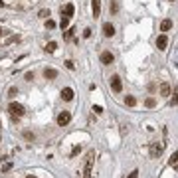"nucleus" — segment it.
<instances>
[{
	"label": "nucleus",
	"mask_w": 178,
	"mask_h": 178,
	"mask_svg": "<svg viewBox=\"0 0 178 178\" xmlns=\"http://www.w3.org/2000/svg\"><path fill=\"white\" fill-rule=\"evenodd\" d=\"M73 32H75L73 28H67V30H65V38H71V36H73Z\"/></svg>",
	"instance_id": "a878e982"
},
{
	"label": "nucleus",
	"mask_w": 178,
	"mask_h": 178,
	"mask_svg": "<svg viewBox=\"0 0 178 178\" xmlns=\"http://www.w3.org/2000/svg\"><path fill=\"white\" fill-rule=\"evenodd\" d=\"M145 105H146V107H148V109H152V107H154V105H156V99H154V97H146V101H145Z\"/></svg>",
	"instance_id": "a211bd4d"
},
{
	"label": "nucleus",
	"mask_w": 178,
	"mask_h": 178,
	"mask_svg": "<svg viewBox=\"0 0 178 178\" xmlns=\"http://www.w3.org/2000/svg\"><path fill=\"white\" fill-rule=\"evenodd\" d=\"M170 2H176V0H170Z\"/></svg>",
	"instance_id": "f704fd0d"
},
{
	"label": "nucleus",
	"mask_w": 178,
	"mask_h": 178,
	"mask_svg": "<svg viewBox=\"0 0 178 178\" xmlns=\"http://www.w3.org/2000/svg\"><path fill=\"white\" fill-rule=\"evenodd\" d=\"M10 168H12V162H6V164H4V166H2V172H8V170H10Z\"/></svg>",
	"instance_id": "bb28decb"
},
{
	"label": "nucleus",
	"mask_w": 178,
	"mask_h": 178,
	"mask_svg": "<svg viewBox=\"0 0 178 178\" xmlns=\"http://www.w3.org/2000/svg\"><path fill=\"white\" fill-rule=\"evenodd\" d=\"M59 26H61V30H67V26H69V18H67V16H63V18H61V24H59Z\"/></svg>",
	"instance_id": "aec40b11"
},
{
	"label": "nucleus",
	"mask_w": 178,
	"mask_h": 178,
	"mask_svg": "<svg viewBox=\"0 0 178 178\" xmlns=\"http://www.w3.org/2000/svg\"><path fill=\"white\" fill-rule=\"evenodd\" d=\"M73 95H75V93H73V89H71V87H63L61 89V99L63 101H71V99H73Z\"/></svg>",
	"instance_id": "9d476101"
},
{
	"label": "nucleus",
	"mask_w": 178,
	"mask_h": 178,
	"mask_svg": "<svg viewBox=\"0 0 178 178\" xmlns=\"http://www.w3.org/2000/svg\"><path fill=\"white\" fill-rule=\"evenodd\" d=\"M73 12H75V6H73V4H65V6H63L61 8V14L63 16H67V18H71V16H73Z\"/></svg>",
	"instance_id": "9b49d317"
},
{
	"label": "nucleus",
	"mask_w": 178,
	"mask_h": 178,
	"mask_svg": "<svg viewBox=\"0 0 178 178\" xmlns=\"http://www.w3.org/2000/svg\"><path fill=\"white\" fill-rule=\"evenodd\" d=\"M99 59H101V63L103 65H109V63H113V54L111 52H101V56H99Z\"/></svg>",
	"instance_id": "6e6552de"
},
{
	"label": "nucleus",
	"mask_w": 178,
	"mask_h": 178,
	"mask_svg": "<svg viewBox=\"0 0 178 178\" xmlns=\"http://www.w3.org/2000/svg\"><path fill=\"white\" fill-rule=\"evenodd\" d=\"M65 65H67V69H75V63L71 61V59H67V61H65Z\"/></svg>",
	"instance_id": "393cba45"
},
{
	"label": "nucleus",
	"mask_w": 178,
	"mask_h": 178,
	"mask_svg": "<svg viewBox=\"0 0 178 178\" xmlns=\"http://www.w3.org/2000/svg\"><path fill=\"white\" fill-rule=\"evenodd\" d=\"M91 10H93V18L101 16V0H91Z\"/></svg>",
	"instance_id": "1a4fd4ad"
},
{
	"label": "nucleus",
	"mask_w": 178,
	"mask_h": 178,
	"mask_svg": "<svg viewBox=\"0 0 178 178\" xmlns=\"http://www.w3.org/2000/svg\"><path fill=\"white\" fill-rule=\"evenodd\" d=\"M168 162H170V166H176V164H178V150L172 152V156H170V160H168Z\"/></svg>",
	"instance_id": "6ab92c4d"
},
{
	"label": "nucleus",
	"mask_w": 178,
	"mask_h": 178,
	"mask_svg": "<svg viewBox=\"0 0 178 178\" xmlns=\"http://www.w3.org/2000/svg\"><path fill=\"white\" fill-rule=\"evenodd\" d=\"M46 28H48V30H54V28H56V22H54V20H46Z\"/></svg>",
	"instance_id": "412c9836"
},
{
	"label": "nucleus",
	"mask_w": 178,
	"mask_h": 178,
	"mask_svg": "<svg viewBox=\"0 0 178 178\" xmlns=\"http://www.w3.org/2000/svg\"><path fill=\"white\" fill-rule=\"evenodd\" d=\"M111 89L115 93H121L123 91V81H121L119 75H111Z\"/></svg>",
	"instance_id": "20e7f679"
},
{
	"label": "nucleus",
	"mask_w": 178,
	"mask_h": 178,
	"mask_svg": "<svg viewBox=\"0 0 178 178\" xmlns=\"http://www.w3.org/2000/svg\"><path fill=\"white\" fill-rule=\"evenodd\" d=\"M170 91H172V89H170V83H168V81L160 83V95H162V97H168V95H170Z\"/></svg>",
	"instance_id": "f8f14e48"
},
{
	"label": "nucleus",
	"mask_w": 178,
	"mask_h": 178,
	"mask_svg": "<svg viewBox=\"0 0 178 178\" xmlns=\"http://www.w3.org/2000/svg\"><path fill=\"white\" fill-rule=\"evenodd\" d=\"M8 111H10L12 117H22L24 115V107L20 103H10L8 105Z\"/></svg>",
	"instance_id": "f03ea898"
},
{
	"label": "nucleus",
	"mask_w": 178,
	"mask_h": 178,
	"mask_svg": "<svg viewBox=\"0 0 178 178\" xmlns=\"http://www.w3.org/2000/svg\"><path fill=\"white\" fill-rule=\"evenodd\" d=\"M166 46H168V38H166V34H160V36L156 38V48H158L160 52H164V50H166Z\"/></svg>",
	"instance_id": "39448f33"
},
{
	"label": "nucleus",
	"mask_w": 178,
	"mask_h": 178,
	"mask_svg": "<svg viewBox=\"0 0 178 178\" xmlns=\"http://www.w3.org/2000/svg\"><path fill=\"white\" fill-rule=\"evenodd\" d=\"M103 36L105 38H113V36H115V26H113L111 22H105L103 24Z\"/></svg>",
	"instance_id": "423d86ee"
},
{
	"label": "nucleus",
	"mask_w": 178,
	"mask_h": 178,
	"mask_svg": "<svg viewBox=\"0 0 178 178\" xmlns=\"http://www.w3.org/2000/svg\"><path fill=\"white\" fill-rule=\"evenodd\" d=\"M129 178H139V170H133V172L129 174Z\"/></svg>",
	"instance_id": "c756f323"
},
{
	"label": "nucleus",
	"mask_w": 178,
	"mask_h": 178,
	"mask_svg": "<svg viewBox=\"0 0 178 178\" xmlns=\"http://www.w3.org/2000/svg\"><path fill=\"white\" fill-rule=\"evenodd\" d=\"M109 12H111L113 16H115L117 12H119V2H117V0H111V6H109Z\"/></svg>",
	"instance_id": "2eb2a0df"
},
{
	"label": "nucleus",
	"mask_w": 178,
	"mask_h": 178,
	"mask_svg": "<svg viewBox=\"0 0 178 178\" xmlns=\"http://www.w3.org/2000/svg\"><path fill=\"white\" fill-rule=\"evenodd\" d=\"M0 6H4V0H0Z\"/></svg>",
	"instance_id": "2f4dec72"
},
{
	"label": "nucleus",
	"mask_w": 178,
	"mask_h": 178,
	"mask_svg": "<svg viewBox=\"0 0 178 178\" xmlns=\"http://www.w3.org/2000/svg\"><path fill=\"white\" fill-rule=\"evenodd\" d=\"M172 28V20H162V24H160V32H168V30Z\"/></svg>",
	"instance_id": "4468645a"
},
{
	"label": "nucleus",
	"mask_w": 178,
	"mask_h": 178,
	"mask_svg": "<svg viewBox=\"0 0 178 178\" xmlns=\"http://www.w3.org/2000/svg\"><path fill=\"white\" fill-rule=\"evenodd\" d=\"M44 77L46 79H56L57 77V71L54 69V67H46V69H44Z\"/></svg>",
	"instance_id": "ddd939ff"
},
{
	"label": "nucleus",
	"mask_w": 178,
	"mask_h": 178,
	"mask_svg": "<svg viewBox=\"0 0 178 178\" xmlns=\"http://www.w3.org/2000/svg\"><path fill=\"white\" fill-rule=\"evenodd\" d=\"M40 18H50V10H40Z\"/></svg>",
	"instance_id": "4be33fe9"
},
{
	"label": "nucleus",
	"mask_w": 178,
	"mask_h": 178,
	"mask_svg": "<svg viewBox=\"0 0 178 178\" xmlns=\"http://www.w3.org/2000/svg\"><path fill=\"white\" fill-rule=\"evenodd\" d=\"M79 150H81V146H75V148H73V150H71V156H75V154H77V152H79Z\"/></svg>",
	"instance_id": "7c9ffc66"
},
{
	"label": "nucleus",
	"mask_w": 178,
	"mask_h": 178,
	"mask_svg": "<svg viewBox=\"0 0 178 178\" xmlns=\"http://www.w3.org/2000/svg\"><path fill=\"white\" fill-rule=\"evenodd\" d=\"M89 36H91V30L85 28V30H83V38H89Z\"/></svg>",
	"instance_id": "cd10ccee"
},
{
	"label": "nucleus",
	"mask_w": 178,
	"mask_h": 178,
	"mask_svg": "<svg viewBox=\"0 0 178 178\" xmlns=\"http://www.w3.org/2000/svg\"><path fill=\"white\" fill-rule=\"evenodd\" d=\"M162 148H164V143H160V145H158V143H152V146H150V154L156 158V156L162 154Z\"/></svg>",
	"instance_id": "0eeeda50"
},
{
	"label": "nucleus",
	"mask_w": 178,
	"mask_h": 178,
	"mask_svg": "<svg viewBox=\"0 0 178 178\" xmlns=\"http://www.w3.org/2000/svg\"><path fill=\"white\" fill-rule=\"evenodd\" d=\"M26 178H36V176H26Z\"/></svg>",
	"instance_id": "72a5a7b5"
},
{
	"label": "nucleus",
	"mask_w": 178,
	"mask_h": 178,
	"mask_svg": "<svg viewBox=\"0 0 178 178\" xmlns=\"http://www.w3.org/2000/svg\"><path fill=\"white\" fill-rule=\"evenodd\" d=\"M56 50H57V44H56V42H50V44H46V52L52 54V52H56Z\"/></svg>",
	"instance_id": "f3484780"
},
{
	"label": "nucleus",
	"mask_w": 178,
	"mask_h": 178,
	"mask_svg": "<svg viewBox=\"0 0 178 178\" xmlns=\"http://www.w3.org/2000/svg\"><path fill=\"white\" fill-rule=\"evenodd\" d=\"M93 111H95L97 115H101V113H103V107H101V105H93Z\"/></svg>",
	"instance_id": "5701e85b"
},
{
	"label": "nucleus",
	"mask_w": 178,
	"mask_h": 178,
	"mask_svg": "<svg viewBox=\"0 0 178 178\" xmlns=\"http://www.w3.org/2000/svg\"><path fill=\"white\" fill-rule=\"evenodd\" d=\"M2 34H4V30H2V28H0V36H2Z\"/></svg>",
	"instance_id": "473e14b6"
},
{
	"label": "nucleus",
	"mask_w": 178,
	"mask_h": 178,
	"mask_svg": "<svg viewBox=\"0 0 178 178\" xmlns=\"http://www.w3.org/2000/svg\"><path fill=\"white\" fill-rule=\"evenodd\" d=\"M32 79H34V73H32V71H28V73H26V81H32Z\"/></svg>",
	"instance_id": "c85d7f7f"
},
{
	"label": "nucleus",
	"mask_w": 178,
	"mask_h": 178,
	"mask_svg": "<svg viewBox=\"0 0 178 178\" xmlns=\"http://www.w3.org/2000/svg\"><path fill=\"white\" fill-rule=\"evenodd\" d=\"M125 105H129V107H135V105H137V99H135L133 95H127V97H125Z\"/></svg>",
	"instance_id": "dca6fc26"
},
{
	"label": "nucleus",
	"mask_w": 178,
	"mask_h": 178,
	"mask_svg": "<svg viewBox=\"0 0 178 178\" xmlns=\"http://www.w3.org/2000/svg\"><path fill=\"white\" fill-rule=\"evenodd\" d=\"M172 105H178V87L174 89V97H172Z\"/></svg>",
	"instance_id": "b1692460"
},
{
	"label": "nucleus",
	"mask_w": 178,
	"mask_h": 178,
	"mask_svg": "<svg viewBox=\"0 0 178 178\" xmlns=\"http://www.w3.org/2000/svg\"><path fill=\"white\" fill-rule=\"evenodd\" d=\"M56 121H57V125H59V127H65L67 123L71 121V113H69V111H61V113L57 115Z\"/></svg>",
	"instance_id": "7ed1b4c3"
},
{
	"label": "nucleus",
	"mask_w": 178,
	"mask_h": 178,
	"mask_svg": "<svg viewBox=\"0 0 178 178\" xmlns=\"http://www.w3.org/2000/svg\"><path fill=\"white\" fill-rule=\"evenodd\" d=\"M93 162H95V150H89L87 154H85V162H83V170H81V176L83 178H91Z\"/></svg>",
	"instance_id": "f257e3e1"
}]
</instances>
